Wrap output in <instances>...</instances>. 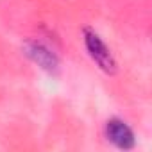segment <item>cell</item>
<instances>
[{
    "label": "cell",
    "instance_id": "1",
    "mask_svg": "<svg viewBox=\"0 0 152 152\" xmlns=\"http://www.w3.org/2000/svg\"><path fill=\"white\" fill-rule=\"evenodd\" d=\"M83 43H84V48L90 56V59L95 63V66L106 73V75H115L118 72V63H116V57L115 54L111 52V48L107 47V43L102 39V36L86 27L83 31Z\"/></svg>",
    "mask_w": 152,
    "mask_h": 152
},
{
    "label": "cell",
    "instance_id": "2",
    "mask_svg": "<svg viewBox=\"0 0 152 152\" xmlns=\"http://www.w3.org/2000/svg\"><path fill=\"white\" fill-rule=\"evenodd\" d=\"M22 50L43 72H47L50 75H56L59 72V56L47 43H43L39 39H27L22 45Z\"/></svg>",
    "mask_w": 152,
    "mask_h": 152
},
{
    "label": "cell",
    "instance_id": "3",
    "mask_svg": "<svg viewBox=\"0 0 152 152\" xmlns=\"http://www.w3.org/2000/svg\"><path fill=\"white\" fill-rule=\"evenodd\" d=\"M106 138L107 141H111L116 148L120 150H131L136 147V136L134 131L129 127V124L118 116H113L106 122Z\"/></svg>",
    "mask_w": 152,
    "mask_h": 152
}]
</instances>
